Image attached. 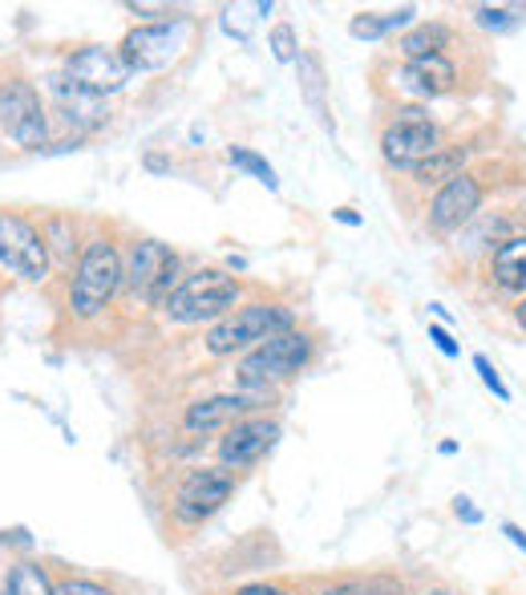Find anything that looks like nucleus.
I'll use <instances>...</instances> for the list:
<instances>
[{"label":"nucleus","instance_id":"obj_25","mask_svg":"<svg viewBox=\"0 0 526 595\" xmlns=\"http://www.w3.org/2000/svg\"><path fill=\"white\" fill-rule=\"evenodd\" d=\"M268 49H271V58L276 61H296V33H292V24H276L268 37Z\"/></svg>","mask_w":526,"mask_h":595},{"label":"nucleus","instance_id":"obj_24","mask_svg":"<svg viewBox=\"0 0 526 595\" xmlns=\"http://www.w3.org/2000/svg\"><path fill=\"white\" fill-rule=\"evenodd\" d=\"M324 595H401V584H393V579H352V584L324 587Z\"/></svg>","mask_w":526,"mask_h":595},{"label":"nucleus","instance_id":"obj_19","mask_svg":"<svg viewBox=\"0 0 526 595\" xmlns=\"http://www.w3.org/2000/svg\"><path fill=\"white\" fill-rule=\"evenodd\" d=\"M413 17H417L413 9H398V12H361V17H352L349 33L357 37V41H377V37H389V33H398V29H405V24H413Z\"/></svg>","mask_w":526,"mask_h":595},{"label":"nucleus","instance_id":"obj_20","mask_svg":"<svg viewBox=\"0 0 526 595\" xmlns=\"http://www.w3.org/2000/svg\"><path fill=\"white\" fill-rule=\"evenodd\" d=\"M450 45V29L445 24H417L413 33L401 37V53L405 58H433V53H442Z\"/></svg>","mask_w":526,"mask_h":595},{"label":"nucleus","instance_id":"obj_3","mask_svg":"<svg viewBox=\"0 0 526 595\" xmlns=\"http://www.w3.org/2000/svg\"><path fill=\"white\" fill-rule=\"evenodd\" d=\"M235 300H239V284H235L231 276H223V271L207 268L178 284L163 308L178 325H203V320H215V316L231 312Z\"/></svg>","mask_w":526,"mask_h":595},{"label":"nucleus","instance_id":"obj_1","mask_svg":"<svg viewBox=\"0 0 526 595\" xmlns=\"http://www.w3.org/2000/svg\"><path fill=\"white\" fill-rule=\"evenodd\" d=\"M122 284H126V264L117 256V247L110 239H94L82 252V259H78V271H73V284H70L73 316L90 320V316L105 312V304L114 300Z\"/></svg>","mask_w":526,"mask_h":595},{"label":"nucleus","instance_id":"obj_14","mask_svg":"<svg viewBox=\"0 0 526 595\" xmlns=\"http://www.w3.org/2000/svg\"><path fill=\"white\" fill-rule=\"evenodd\" d=\"M454 82H457V70H454V61L445 58V53H433V58H413L410 65L398 73L401 90H405V94H417V98H437V94H445Z\"/></svg>","mask_w":526,"mask_h":595},{"label":"nucleus","instance_id":"obj_8","mask_svg":"<svg viewBox=\"0 0 526 595\" xmlns=\"http://www.w3.org/2000/svg\"><path fill=\"white\" fill-rule=\"evenodd\" d=\"M442 151V134L421 110H405L393 126L381 134V154L389 166L398 171H417L421 163H430L433 154Z\"/></svg>","mask_w":526,"mask_h":595},{"label":"nucleus","instance_id":"obj_34","mask_svg":"<svg viewBox=\"0 0 526 595\" xmlns=\"http://www.w3.org/2000/svg\"><path fill=\"white\" fill-rule=\"evenodd\" d=\"M433 595H450V592H433Z\"/></svg>","mask_w":526,"mask_h":595},{"label":"nucleus","instance_id":"obj_32","mask_svg":"<svg viewBox=\"0 0 526 595\" xmlns=\"http://www.w3.org/2000/svg\"><path fill=\"white\" fill-rule=\"evenodd\" d=\"M239 595H288V592H280V587H268V584H247V587H239Z\"/></svg>","mask_w":526,"mask_h":595},{"label":"nucleus","instance_id":"obj_15","mask_svg":"<svg viewBox=\"0 0 526 595\" xmlns=\"http://www.w3.org/2000/svg\"><path fill=\"white\" fill-rule=\"evenodd\" d=\"M247 409H251V401H247L244 393L207 397V401H195V406H187V413H183V425H187L190 433H215V430H223V425H235V421L244 418Z\"/></svg>","mask_w":526,"mask_h":595},{"label":"nucleus","instance_id":"obj_30","mask_svg":"<svg viewBox=\"0 0 526 595\" xmlns=\"http://www.w3.org/2000/svg\"><path fill=\"white\" fill-rule=\"evenodd\" d=\"M457 519H466V523H482V511H474L470 499H457Z\"/></svg>","mask_w":526,"mask_h":595},{"label":"nucleus","instance_id":"obj_2","mask_svg":"<svg viewBox=\"0 0 526 595\" xmlns=\"http://www.w3.org/2000/svg\"><path fill=\"white\" fill-rule=\"evenodd\" d=\"M292 328V312L283 304H247L235 316L219 320V325L207 332V349L215 357H231V352L259 349L264 340L280 337Z\"/></svg>","mask_w":526,"mask_h":595},{"label":"nucleus","instance_id":"obj_11","mask_svg":"<svg viewBox=\"0 0 526 595\" xmlns=\"http://www.w3.org/2000/svg\"><path fill=\"white\" fill-rule=\"evenodd\" d=\"M276 438H280V425H276V421H268V418L235 421L231 430H227V438L219 442V462L227 470L251 466V462H259V458H264L271 445H276Z\"/></svg>","mask_w":526,"mask_h":595},{"label":"nucleus","instance_id":"obj_6","mask_svg":"<svg viewBox=\"0 0 526 595\" xmlns=\"http://www.w3.org/2000/svg\"><path fill=\"white\" fill-rule=\"evenodd\" d=\"M0 268L12 271L17 280L41 284L49 276V244L33 223L0 211Z\"/></svg>","mask_w":526,"mask_h":595},{"label":"nucleus","instance_id":"obj_16","mask_svg":"<svg viewBox=\"0 0 526 595\" xmlns=\"http://www.w3.org/2000/svg\"><path fill=\"white\" fill-rule=\"evenodd\" d=\"M491 276L506 293H526V235L506 239L491 256Z\"/></svg>","mask_w":526,"mask_h":595},{"label":"nucleus","instance_id":"obj_31","mask_svg":"<svg viewBox=\"0 0 526 595\" xmlns=\"http://www.w3.org/2000/svg\"><path fill=\"white\" fill-rule=\"evenodd\" d=\"M503 535L510 538V543H515L518 551H526V531H518L515 523H503Z\"/></svg>","mask_w":526,"mask_h":595},{"label":"nucleus","instance_id":"obj_22","mask_svg":"<svg viewBox=\"0 0 526 595\" xmlns=\"http://www.w3.org/2000/svg\"><path fill=\"white\" fill-rule=\"evenodd\" d=\"M4 595H53L45 572L37 563H17L9 572V584H4Z\"/></svg>","mask_w":526,"mask_h":595},{"label":"nucleus","instance_id":"obj_23","mask_svg":"<svg viewBox=\"0 0 526 595\" xmlns=\"http://www.w3.org/2000/svg\"><path fill=\"white\" fill-rule=\"evenodd\" d=\"M227 158H231V166H239V171H247V175H256L268 191L280 187V178H276L271 163H268V158H259L256 151H247V146H231V151H227Z\"/></svg>","mask_w":526,"mask_h":595},{"label":"nucleus","instance_id":"obj_27","mask_svg":"<svg viewBox=\"0 0 526 595\" xmlns=\"http://www.w3.org/2000/svg\"><path fill=\"white\" fill-rule=\"evenodd\" d=\"M53 595H114V592L102 584H90V579H65V584L53 587Z\"/></svg>","mask_w":526,"mask_h":595},{"label":"nucleus","instance_id":"obj_28","mask_svg":"<svg viewBox=\"0 0 526 595\" xmlns=\"http://www.w3.org/2000/svg\"><path fill=\"white\" fill-rule=\"evenodd\" d=\"M510 17H515V9H478L474 12V21H478L482 29H506Z\"/></svg>","mask_w":526,"mask_h":595},{"label":"nucleus","instance_id":"obj_7","mask_svg":"<svg viewBox=\"0 0 526 595\" xmlns=\"http://www.w3.org/2000/svg\"><path fill=\"white\" fill-rule=\"evenodd\" d=\"M0 130L24 151H41L49 139L45 105H41L33 85L21 82V78L0 82Z\"/></svg>","mask_w":526,"mask_h":595},{"label":"nucleus","instance_id":"obj_33","mask_svg":"<svg viewBox=\"0 0 526 595\" xmlns=\"http://www.w3.org/2000/svg\"><path fill=\"white\" fill-rule=\"evenodd\" d=\"M515 316H518V325L526 328V300H523V304H518V308H515Z\"/></svg>","mask_w":526,"mask_h":595},{"label":"nucleus","instance_id":"obj_10","mask_svg":"<svg viewBox=\"0 0 526 595\" xmlns=\"http://www.w3.org/2000/svg\"><path fill=\"white\" fill-rule=\"evenodd\" d=\"M183 41H187V24L175 21V24H142V29H134V33H126V41H122V61H126L130 70H163V65H171V61L178 58V49H183Z\"/></svg>","mask_w":526,"mask_h":595},{"label":"nucleus","instance_id":"obj_18","mask_svg":"<svg viewBox=\"0 0 526 595\" xmlns=\"http://www.w3.org/2000/svg\"><path fill=\"white\" fill-rule=\"evenodd\" d=\"M53 94H58L61 110H65V117H78V122H90V126H97L102 122V98L97 94H85L82 85H73L70 78H58L53 82Z\"/></svg>","mask_w":526,"mask_h":595},{"label":"nucleus","instance_id":"obj_13","mask_svg":"<svg viewBox=\"0 0 526 595\" xmlns=\"http://www.w3.org/2000/svg\"><path fill=\"white\" fill-rule=\"evenodd\" d=\"M231 486L235 482L227 470H195V474H187V482H183V491H178V502H175L178 519H187V523L207 519L210 511H219L223 502L231 499Z\"/></svg>","mask_w":526,"mask_h":595},{"label":"nucleus","instance_id":"obj_4","mask_svg":"<svg viewBox=\"0 0 526 595\" xmlns=\"http://www.w3.org/2000/svg\"><path fill=\"white\" fill-rule=\"evenodd\" d=\"M308 357H312V340H308V332H296V328H288V332L264 340L259 349L247 352L244 365H239V381H244V386L288 381V377H296L300 369H305Z\"/></svg>","mask_w":526,"mask_h":595},{"label":"nucleus","instance_id":"obj_9","mask_svg":"<svg viewBox=\"0 0 526 595\" xmlns=\"http://www.w3.org/2000/svg\"><path fill=\"white\" fill-rule=\"evenodd\" d=\"M130 73L134 70L122 61V53L105 45H85L78 53H70V61H65V78L73 85H82L85 94H97V98L117 94L130 82Z\"/></svg>","mask_w":526,"mask_h":595},{"label":"nucleus","instance_id":"obj_5","mask_svg":"<svg viewBox=\"0 0 526 595\" xmlns=\"http://www.w3.org/2000/svg\"><path fill=\"white\" fill-rule=\"evenodd\" d=\"M178 256L158 239H138L126 264V288L142 304H166L178 284Z\"/></svg>","mask_w":526,"mask_h":595},{"label":"nucleus","instance_id":"obj_26","mask_svg":"<svg viewBox=\"0 0 526 595\" xmlns=\"http://www.w3.org/2000/svg\"><path fill=\"white\" fill-rule=\"evenodd\" d=\"M474 369H478V377H482V386L491 389L494 397H498V401H510V389H506V381L503 377H498V369H494L491 365V357H474Z\"/></svg>","mask_w":526,"mask_h":595},{"label":"nucleus","instance_id":"obj_17","mask_svg":"<svg viewBox=\"0 0 526 595\" xmlns=\"http://www.w3.org/2000/svg\"><path fill=\"white\" fill-rule=\"evenodd\" d=\"M462 166H466V151H462V146H442V151L433 154L430 163H421L417 171H413V178H417V183H425V187L442 191L445 183H454L457 175H466Z\"/></svg>","mask_w":526,"mask_h":595},{"label":"nucleus","instance_id":"obj_21","mask_svg":"<svg viewBox=\"0 0 526 595\" xmlns=\"http://www.w3.org/2000/svg\"><path fill=\"white\" fill-rule=\"evenodd\" d=\"M300 90H305L308 105H312V114L320 117L324 126H332L328 105H324V70H320V61H316L312 53H305V58H300Z\"/></svg>","mask_w":526,"mask_h":595},{"label":"nucleus","instance_id":"obj_12","mask_svg":"<svg viewBox=\"0 0 526 595\" xmlns=\"http://www.w3.org/2000/svg\"><path fill=\"white\" fill-rule=\"evenodd\" d=\"M482 207V183L474 175H457L454 183H445L430 203V227L433 232H462V223L474 219V211Z\"/></svg>","mask_w":526,"mask_h":595},{"label":"nucleus","instance_id":"obj_29","mask_svg":"<svg viewBox=\"0 0 526 595\" xmlns=\"http://www.w3.org/2000/svg\"><path fill=\"white\" fill-rule=\"evenodd\" d=\"M430 340L437 345V352H442V357H457V352H462V349H457V340L450 337L442 325H430Z\"/></svg>","mask_w":526,"mask_h":595}]
</instances>
